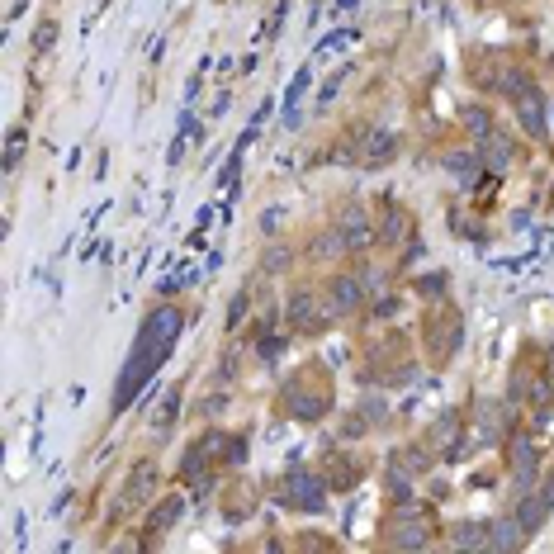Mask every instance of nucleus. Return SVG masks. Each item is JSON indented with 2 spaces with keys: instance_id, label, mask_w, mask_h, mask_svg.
I'll use <instances>...</instances> for the list:
<instances>
[{
  "instance_id": "dca6fc26",
  "label": "nucleus",
  "mask_w": 554,
  "mask_h": 554,
  "mask_svg": "<svg viewBox=\"0 0 554 554\" xmlns=\"http://www.w3.org/2000/svg\"><path fill=\"white\" fill-rule=\"evenodd\" d=\"M450 540H455L460 554H479L488 545V526L483 521H460V526H450Z\"/></svg>"
},
{
  "instance_id": "4468645a",
  "label": "nucleus",
  "mask_w": 554,
  "mask_h": 554,
  "mask_svg": "<svg viewBox=\"0 0 554 554\" xmlns=\"http://www.w3.org/2000/svg\"><path fill=\"white\" fill-rule=\"evenodd\" d=\"M517 119L526 124V133H531V138H540V133H545V95H540V90L517 95Z\"/></svg>"
},
{
  "instance_id": "f8f14e48",
  "label": "nucleus",
  "mask_w": 554,
  "mask_h": 554,
  "mask_svg": "<svg viewBox=\"0 0 554 554\" xmlns=\"http://www.w3.org/2000/svg\"><path fill=\"white\" fill-rule=\"evenodd\" d=\"M394 157H398V133L394 128H375V133L365 138V147H360V161H365V166H389Z\"/></svg>"
},
{
  "instance_id": "f03ea898",
  "label": "nucleus",
  "mask_w": 554,
  "mask_h": 554,
  "mask_svg": "<svg viewBox=\"0 0 554 554\" xmlns=\"http://www.w3.org/2000/svg\"><path fill=\"white\" fill-rule=\"evenodd\" d=\"M422 341H427V356L431 360H446L460 351V341H465V322H460V313L455 308H436V313H427V322H422Z\"/></svg>"
},
{
  "instance_id": "a878e982",
  "label": "nucleus",
  "mask_w": 554,
  "mask_h": 554,
  "mask_svg": "<svg viewBox=\"0 0 554 554\" xmlns=\"http://www.w3.org/2000/svg\"><path fill=\"white\" fill-rule=\"evenodd\" d=\"M285 266H289V247H275V251L266 256V270H270V275H280Z\"/></svg>"
},
{
  "instance_id": "f257e3e1",
  "label": "nucleus",
  "mask_w": 554,
  "mask_h": 554,
  "mask_svg": "<svg viewBox=\"0 0 554 554\" xmlns=\"http://www.w3.org/2000/svg\"><path fill=\"white\" fill-rule=\"evenodd\" d=\"M180 327H185V308H176V304H161L157 313L143 322V332H138V341H133V356H128L124 375H119V398H114V412L133 408V398L143 394L147 379L161 370L166 351L176 346Z\"/></svg>"
},
{
  "instance_id": "39448f33",
  "label": "nucleus",
  "mask_w": 554,
  "mask_h": 554,
  "mask_svg": "<svg viewBox=\"0 0 554 554\" xmlns=\"http://www.w3.org/2000/svg\"><path fill=\"white\" fill-rule=\"evenodd\" d=\"M285 502L299 512H322L327 507V483L313 469H289L285 474Z\"/></svg>"
},
{
  "instance_id": "bb28decb",
  "label": "nucleus",
  "mask_w": 554,
  "mask_h": 554,
  "mask_svg": "<svg viewBox=\"0 0 554 554\" xmlns=\"http://www.w3.org/2000/svg\"><path fill=\"white\" fill-rule=\"evenodd\" d=\"M247 304H251V294H237V299H233V318H228V327H237V322H242Z\"/></svg>"
},
{
  "instance_id": "2eb2a0df",
  "label": "nucleus",
  "mask_w": 554,
  "mask_h": 554,
  "mask_svg": "<svg viewBox=\"0 0 554 554\" xmlns=\"http://www.w3.org/2000/svg\"><path fill=\"white\" fill-rule=\"evenodd\" d=\"M479 143H483V152H479L483 166H498V171H502L507 161L517 157V143H512V138H507L502 128H493V133H488V138H479Z\"/></svg>"
},
{
  "instance_id": "b1692460",
  "label": "nucleus",
  "mask_w": 554,
  "mask_h": 554,
  "mask_svg": "<svg viewBox=\"0 0 554 554\" xmlns=\"http://www.w3.org/2000/svg\"><path fill=\"white\" fill-rule=\"evenodd\" d=\"M19 157H24V128H15L10 133V152H5V171H15Z\"/></svg>"
},
{
  "instance_id": "cd10ccee",
  "label": "nucleus",
  "mask_w": 554,
  "mask_h": 554,
  "mask_svg": "<svg viewBox=\"0 0 554 554\" xmlns=\"http://www.w3.org/2000/svg\"><path fill=\"white\" fill-rule=\"evenodd\" d=\"M261 554H285V545H280V540H266V545H261Z\"/></svg>"
},
{
  "instance_id": "423d86ee",
  "label": "nucleus",
  "mask_w": 554,
  "mask_h": 554,
  "mask_svg": "<svg viewBox=\"0 0 554 554\" xmlns=\"http://www.w3.org/2000/svg\"><path fill=\"white\" fill-rule=\"evenodd\" d=\"M327 408H332L327 384H318V389H308L304 379H289V384H285V412H289V417H299V422H318Z\"/></svg>"
},
{
  "instance_id": "5701e85b",
  "label": "nucleus",
  "mask_w": 554,
  "mask_h": 554,
  "mask_svg": "<svg viewBox=\"0 0 554 554\" xmlns=\"http://www.w3.org/2000/svg\"><path fill=\"white\" fill-rule=\"evenodd\" d=\"M247 502H251V483H247V479H242V483H233V498H228V517H233V521H242V517L251 512Z\"/></svg>"
},
{
  "instance_id": "4be33fe9",
  "label": "nucleus",
  "mask_w": 554,
  "mask_h": 554,
  "mask_svg": "<svg viewBox=\"0 0 554 554\" xmlns=\"http://www.w3.org/2000/svg\"><path fill=\"white\" fill-rule=\"evenodd\" d=\"M460 124L469 128V133H474V138H488V133H493V119H488V114H483L479 105H469V109H460Z\"/></svg>"
},
{
  "instance_id": "7ed1b4c3",
  "label": "nucleus",
  "mask_w": 554,
  "mask_h": 554,
  "mask_svg": "<svg viewBox=\"0 0 554 554\" xmlns=\"http://www.w3.org/2000/svg\"><path fill=\"white\" fill-rule=\"evenodd\" d=\"M285 318L294 332H304V337H313V332H322L327 322H332V304H327V294H318V289H294L285 304Z\"/></svg>"
},
{
  "instance_id": "0eeeda50",
  "label": "nucleus",
  "mask_w": 554,
  "mask_h": 554,
  "mask_svg": "<svg viewBox=\"0 0 554 554\" xmlns=\"http://www.w3.org/2000/svg\"><path fill=\"white\" fill-rule=\"evenodd\" d=\"M223 441H228V431H204L199 441H190V450L180 455V479H199L214 465V455L223 460Z\"/></svg>"
},
{
  "instance_id": "9d476101",
  "label": "nucleus",
  "mask_w": 554,
  "mask_h": 554,
  "mask_svg": "<svg viewBox=\"0 0 554 554\" xmlns=\"http://www.w3.org/2000/svg\"><path fill=\"white\" fill-rule=\"evenodd\" d=\"M526 540H531V531H526L512 512L498 521H488V545H493V554H517Z\"/></svg>"
},
{
  "instance_id": "aec40b11",
  "label": "nucleus",
  "mask_w": 554,
  "mask_h": 554,
  "mask_svg": "<svg viewBox=\"0 0 554 554\" xmlns=\"http://www.w3.org/2000/svg\"><path fill=\"white\" fill-rule=\"evenodd\" d=\"M176 412H180V389H166V398H161V408L152 412V427L166 431L171 422H176Z\"/></svg>"
},
{
  "instance_id": "9b49d317",
  "label": "nucleus",
  "mask_w": 554,
  "mask_h": 554,
  "mask_svg": "<svg viewBox=\"0 0 554 554\" xmlns=\"http://www.w3.org/2000/svg\"><path fill=\"white\" fill-rule=\"evenodd\" d=\"M185 512V498L180 493H171V498H161L157 507H152V517L143 521V540H157V536H166L171 526H176V517Z\"/></svg>"
},
{
  "instance_id": "f3484780",
  "label": "nucleus",
  "mask_w": 554,
  "mask_h": 554,
  "mask_svg": "<svg viewBox=\"0 0 554 554\" xmlns=\"http://www.w3.org/2000/svg\"><path fill=\"white\" fill-rule=\"evenodd\" d=\"M479 166H483V157L474 152V147H455V152H446V171L460 180V185H469V180L479 176Z\"/></svg>"
},
{
  "instance_id": "412c9836",
  "label": "nucleus",
  "mask_w": 554,
  "mask_h": 554,
  "mask_svg": "<svg viewBox=\"0 0 554 554\" xmlns=\"http://www.w3.org/2000/svg\"><path fill=\"white\" fill-rule=\"evenodd\" d=\"M53 43H57V19L53 15H43L38 19V29H34V53H53Z\"/></svg>"
},
{
  "instance_id": "c85d7f7f",
  "label": "nucleus",
  "mask_w": 554,
  "mask_h": 554,
  "mask_svg": "<svg viewBox=\"0 0 554 554\" xmlns=\"http://www.w3.org/2000/svg\"><path fill=\"white\" fill-rule=\"evenodd\" d=\"M550 370H554V356H550Z\"/></svg>"
},
{
  "instance_id": "ddd939ff",
  "label": "nucleus",
  "mask_w": 554,
  "mask_h": 554,
  "mask_svg": "<svg viewBox=\"0 0 554 554\" xmlns=\"http://www.w3.org/2000/svg\"><path fill=\"white\" fill-rule=\"evenodd\" d=\"M507 465H512V474H517V479H536V446H531V441H526V431H512V436H507Z\"/></svg>"
},
{
  "instance_id": "a211bd4d",
  "label": "nucleus",
  "mask_w": 554,
  "mask_h": 554,
  "mask_svg": "<svg viewBox=\"0 0 554 554\" xmlns=\"http://www.w3.org/2000/svg\"><path fill=\"white\" fill-rule=\"evenodd\" d=\"M327 469H332V474H322V483L337 488V493H346V488L360 483V474H365V465H356V460H327Z\"/></svg>"
},
{
  "instance_id": "6ab92c4d",
  "label": "nucleus",
  "mask_w": 554,
  "mask_h": 554,
  "mask_svg": "<svg viewBox=\"0 0 554 554\" xmlns=\"http://www.w3.org/2000/svg\"><path fill=\"white\" fill-rule=\"evenodd\" d=\"M408 237V214L398 209V204H384V228H379V242L384 247H398Z\"/></svg>"
},
{
  "instance_id": "1a4fd4ad",
  "label": "nucleus",
  "mask_w": 554,
  "mask_h": 554,
  "mask_svg": "<svg viewBox=\"0 0 554 554\" xmlns=\"http://www.w3.org/2000/svg\"><path fill=\"white\" fill-rule=\"evenodd\" d=\"M322 294H327L332 313H356V308L365 304V285H360V275H327Z\"/></svg>"
},
{
  "instance_id": "6e6552de",
  "label": "nucleus",
  "mask_w": 554,
  "mask_h": 554,
  "mask_svg": "<svg viewBox=\"0 0 554 554\" xmlns=\"http://www.w3.org/2000/svg\"><path fill=\"white\" fill-rule=\"evenodd\" d=\"M337 233H341V242H346V251H370V242H375L370 209H365V204H346L337 214Z\"/></svg>"
},
{
  "instance_id": "393cba45",
  "label": "nucleus",
  "mask_w": 554,
  "mask_h": 554,
  "mask_svg": "<svg viewBox=\"0 0 554 554\" xmlns=\"http://www.w3.org/2000/svg\"><path fill=\"white\" fill-rule=\"evenodd\" d=\"M422 294H427V299H441V294H446V275H427V280H422Z\"/></svg>"
},
{
  "instance_id": "20e7f679",
  "label": "nucleus",
  "mask_w": 554,
  "mask_h": 554,
  "mask_svg": "<svg viewBox=\"0 0 554 554\" xmlns=\"http://www.w3.org/2000/svg\"><path fill=\"white\" fill-rule=\"evenodd\" d=\"M152 488H157V465H133V474H128V483H124V493L114 498V512H109V521L119 526L124 517H133L138 507H143L147 498H152Z\"/></svg>"
}]
</instances>
